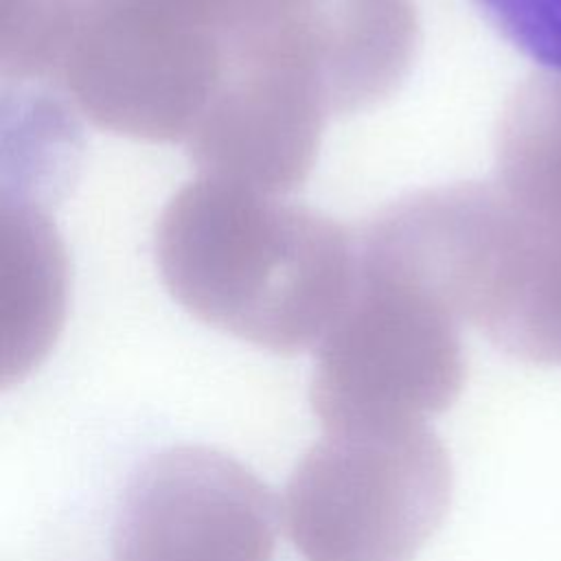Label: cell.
<instances>
[{
	"instance_id": "cell-8",
	"label": "cell",
	"mask_w": 561,
	"mask_h": 561,
	"mask_svg": "<svg viewBox=\"0 0 561 561\" xmlns=\"http://www.w3.org/2000/svg\"><path fill=\"white\" fill-rule=\"evenodd\" d=\"M491 26L524 57L561 70V0H473Z\"/></svg>"
},
{
	"instance_id": "cell-1",
	"label": "cell",
	"mask_w": 561,
	"mask_h": 561,
	"mask_svg": "<svg viewBox=\"0 0 561 561\" xmlns=\"http://www.w3.org/2000/svg\"><path fill=\"white\" fill-rule=\"evenodd\" d=\"M156 263L191 316L291 355L318 346L342 311L357 239L283 195L199 173L158 219Z\"/></svg>"
},
{
	"instance_id": "cell-6",
	"label": "cell",
	"mask_w": 561,
	"mask_h": 561,
	"mask_svg": "<svg viewBox=\"0 0 561 561\" xmlns=\"http://www.w3.org/2000/svg\"><path fill=\"white\" fill-rule=\"evenodd\" d=\"M272 491L232 456L180 445L131 476L112 533L114 561H270Z\"/></svg>"
},
{
	"instance_id": "cell-2",
	"label": "cell",
	"mask_w": 561,
	"mask_h": 561,
	"mask_svg": "<svg viewBox=\"0 0 561 561\" xmlns=\"http://www.w3.org/2000/svg\"><path fill=\"white\" fill-rule=\"evenodd\" d=\"M467 377L460 318L416 274L357 237L353 289L318 342L311 405L324 432L425 423Z\"/></svg>"
},
{
	"instance_id": "cell-4",
	"label": "cell",
	"mask_w": 561,
	"mask_h": 561,
	"mask_svg": "<svg viewBox=\"0 0 561 561\" xmlns=\"http://www.w3.org/2000/svg\"><path fill=\"white\" fill-rule=\"evenodd\" d=\"M425 278L502 353L561 366V221L515 206L491 182L430 188L414 228Z\"/></svg>"
},
{
	"instance_id": "cell-5",
	"label": "cell",
	"mask_w": 561,
	"mask_h": 561,
	"mask_svg": "<svg viewBox=\"0 0 561 561\" xmlns=\"http://www.w3.org/2000/svg\"><path fill=\"white\" fill-rule=\"evenodd\" d=\"M451 460L425 423L331 430L285 489L305 561H414L451 502Z\"/></svg>"
},
{
	"instance_id": "cell-3",
	"label": "cell",
	"mask_w": 561,
	"mask_h": 561,
	"mask_svg": "<svg viewBox=\"0 0 561 561\" xmlns=\"http://www.w3.org/2000/svg\"><path fill=\"white\" fill-rule=\"evenodd\" d=\"M208 46L221 83L274 75L353 114L394 94L414 61L412 0H153Z\"/></svg>"
},
{
	"instance_id": "cell-7",
	"label": "cell",
	"mask_w": 561,
	"mask_h": 561,
	"mask_svg": "<svg viewBox=\"0 0 561 561\" xmlns=\"http://www.w3.org/2000/svg\"><path fill=\"white\" fill-rule=\"evenodd\" d=\"M495 184L524 213L561 221V70L517 85L495 138Z\"/></svg>"
}]
</instances>
